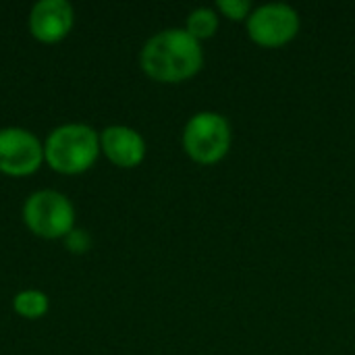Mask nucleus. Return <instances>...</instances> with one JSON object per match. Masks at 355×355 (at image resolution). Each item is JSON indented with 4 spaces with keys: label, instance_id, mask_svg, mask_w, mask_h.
Masks as SVG:
<instances>
[{
    "label": "nucleus",
    "instance_id": "obj_7",
    "mask_svg": "<svg viewBox=\"0 0 355 355\" xmlns=\"http://www.w3.org/2000/svg\"><path fill=\"white\" fill-rule=\"evenodd\" d=\"M75 12L69 0H37L29 10V31L44 44L60 42L69 35Z\"/></svg>",
    "mask_w": 355,
    "mask_h": 355
},
{
    "label": "nucleus",
    "instance_id": "obj_8",
    "mask_svg": "<svg viewBox=\"0 0 355 355\" xmlns=\"http://www.w3.org/2000/svg\"><path fill=\"white\" fill-rule=\"evenodd\" d=\"M104 156L121 168H135L146 158V139L139 131L127 125H110L100 133Z\"/></svg>",
    "mask_w": 355,
    "mask_h": 355
},
{
    "label": "nucleus",
    "instance_id": "obj_9",
    "mask_svg": "<svg viewBox=\"0 0 355 355\" xmlns=\"http://www.w3.org/2000/svg\"><path fill=\"white\" fill-rule=\"evenodd\" d=\"M218 25H220V15H218L214 8L200 6V8H193V10L187 15L185 31H187L191 37H196L198 42H204V40H210V37L216 35Z\"/></svg>",
    "mask_w": 355,
    "mask_h": 355
},
{
    "label": "nucleus",
    "instance_id": "obj_10",
    "mask_svg": "<svg viewBox=\"0 0 355 355\" xmlns=\"http://www.w3.org/2000/svg\"><path fill=\"white\" fill-rule=\"evenodd\" d=\"M12 308H15V312L21 318L37 320V318H42L48 312L50 302H48V295L44 291H40V289H25V291H19L12 297Z\"/></svg>",
    "mask_w": 355,
    "mask_h": 355
},
{
    "label": "nucleus",
    "instance_id": "obj_2",
    "mask_svg": "<svg viewBox=\"0 0 355 355\" xmlns=\"http://www.w3.org/2000/svg\"><path fill=\"white\" fill-rule=\"evenodd\" d=\"M100 152V133L85 123L58 125L44 141V162L60 175H79L89 171Z\"/></svg>",
    "mask_w": 355,
    "mask_h": 355
},
{
    "label": "nucleus",
    "instance_id": "obj_4",
    "mask_svg": "<svg viewBox=\"0 0 355 355\" xmlns=\"http://www.w3.org/2000/svg\"><path fill=\"white\" fill-rule=\"evenodd\" d=\"M25 227L42 239H62L73 231L75 208L71 200L54 189L33 191L23 204Z\"/></svg>",
    "mask_w": 355,
    "mask_h": 355
},
{
    "label": "nucleus",
    "instance_id": "obj_11",
    "mask_svg": "<svg viewBox=\"0 0 355 355\" xmlns=\"http://www.w3.org/2000/svg\"><path fill=\"white\" fill-rule=\"evenodd\" d=\"M254 6L248 0H218L216 2V12H220L225 19L239 23V21H248L252 15Z\"/></svg>",
    "mask_w": 355,
    "mask_h": 355
},
{
    "label": "nucleus",
    "instance_id": "obj_1",
    "mask_svg": "<svg viewBox=\"0 0 355 355\" xmlns=\"http://www.w3.org/2000/svg\"><path fill=\"white\" fill-rule=\"evenodd\" d=\"M141 71L158 83H183L204 67L202 42L185 27H171L154 33L139 52Z\"/></svg>",
    "mask_w": 355,
    "mask_h": 355
},
{
    "label": "nucleus",
    "instance_id": "obj_3",
    "mask_svg": "<svg viewBox=\"0 0 355 355\" xmlns=\"http://www.w3.org/2000/svg\"><path fill=\"white\" fill-rule=\"evenodd\" d=\"M181 144L193 162L202 166L218 164L229 154L233 144L231 123L220 112L200 110L185 123Z\"/></svg>",
    "mask_w": 355,
    "mask_h": 355
},
{
    "label": "nucleus",
    "instance_id": "obj_12",
    "mask_svg": "<svg viewBox=\"0 0 355 355\" xmlns=\"http://www.w3.org/2000/svg\"><path fill=\"white\" fill-rule=\"evenodd\" d=\"M64 239H67V245H69L71 252H85L87 245H89V239H87L85 231H75L73 229Z\"/></svg>",
    "mask_w": 355,
    "mask_h": 355
},
{
    "label": "nucleus",
    "instance_id": "obj_6",
    "mask_svg": "<svg viewBox=\"0 0 355 355\" xmlns=\"http://www.w3.org/2000/svg\"><path fill=\"white\" fill-rule=\"evenodd\" d=\"M44 162V144L23 127L0 129V173L8 177L33 175Z\"/></svg>",
    "mask_w": 355,
    "mask_h": 355
},
{
    "label": "nucleus",
    "instance_id": "obj_5",
    "mask_svg": "<svg viewBox=\"0 0 355 355\" xmlns=\"http://www.w3.org/2000/svg\"><path fill=\"white\" fill-rule=\"evenodd\" d=\"M300 12L283 2H268L256 6L245 21L248 35L262 48H283L300 33Z\"/></svg>",
    "mask_w": 355,
    "mask_h": 355
}]
</instances>
